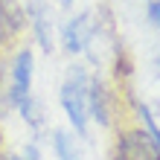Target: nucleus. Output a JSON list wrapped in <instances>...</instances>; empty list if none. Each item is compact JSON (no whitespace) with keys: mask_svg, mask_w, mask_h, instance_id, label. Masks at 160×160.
Instances as JSON below:
<instances>
[{"mask_svg":"<svg viewBox=\"0 0 160 160\" xmlns=\"http://www.w3.org/2000/svg\"><path fill=\"white\" fill-rule=\"evenodd\" d=\"M88 76L82 73V67H73L70 79L64 82L61 88V105H64V114L73 122V128L84 137L88 134Z\"/></svg>","mask_w":160,"mask_h":160,"instance_id":"1","label":"nucleus"},{"mask_svg":"<svg viewBox=\"0 0 160 160\" xmlns=\"http://www.w3.org/2000/svg\"><path fill=\"white\" fill-rule=\"evenodd\" d=\"M114 160H160V140L143 128H131L119 134Z\"/></svg>","mask_w":160,"mask_h":160,"instance_id":"2","label":"nucleus"},{"mask_svg":"<svg viewBox=\"0 0 160 160\" xmlns=\"http://www.w3.org/2000/svg\"><path fill=\"white\" fill-rule=\"evenodd\" d=\"M29 88H32V52L29 50H21L18 58H15V67H12V102L21 108V114L26 119H35Z\"/></svg>","mask_w":160,"mask_h":160,"instance_id":"3","label":"nucleus"},{"mask_svg":"<svg viewBox=\"0 0 160 160\" xmlns=\"http://www.w3.org/2000/svg\"><path fill=\"white\" fill-rule=\"evenodd\" d=\"M93 15L90 12H82L79 18H73V21L64 26V47H67L70 52H79L88 47L90 35H93Z\"/></svg>","mask_w":160,"mask_h":160,"instance_id":"4","label":"nucleus"},{"mask_svg":"<svg viewBox=\"0 0 160 160\" xmlns=\"http://www.w3.org/2000/svg\"><path fill=\"white\" fill-rule=\"evenodd\" d=\"M21 23H23V15L18 9V3L15 0H0V44L15 38Z\"/></svg>","mask_w":160,"mask_h":160,"instance_id":"5","label":"nucleus"},{"mask_svg":"<svg viewBox=\"0 0 160 160\" xmlns=\"http://www.w3.org/2000/svg\"><path fill=\"white\" fill-rule=\"evenodd\" d=\"M29 15L35 21V32H38V38L44 44V50H50L52 47V32H50V12L41 6V0H32L29 3Z\"/></svg>","mask_w":160,"mask_h":160,"instance_id":"6","label":"nucleus"},{"mask_svg":"<svg viewBox=\"0 0 160 160\" xmlns=\"http://www.w3.org/2000/svg\"><path fill=\"white\" fill-rule=\"evenodd\" d=\"M52 146H55V157H58V160H82L79 146L73 143V137L67 134V131H55Z\"/></svg>","mask_w":160,"mask_h":160,"instance_id":"7","label":"nucleus"},{"mask_svg":"<svg viewBox=\"0 0 160 160\" xmlns=\"http://www.w3.org/2000/svg\"><path fill=\"white\" fill-rule=\"evenodd\" d=\"M88 102H90V108H93V114H96V119L105 125V122H108V102H105V90H102V84H99V82H93V84H90V90H88Z\"/></svg>","mask_w":160,"mask_h":160,"instance_id":"8","label":"nucleus"},{"mask_svg":"<svg viewBox=\"0 0 160 160\" xmlns=\"http://www.w3.org/2000/svg\"><path fill=\"white\" fill-rule=\"evenodd\" d=\"M148 21L154 26H160V0H152V3H148Z\"/></svg>","mask_w":160,"mask_h":160,"instance_id":"9","label":"nucleus"},{"mask_svg":"<svg viewBox=\"0 0 160 160\" xmlns=\"http://www.w3.org/2000/svg\"><path fill=\"white\" fill-rule=\"evenodd\" d=\"M23 160H41V152H38V146H35V143H29V146H26Z\"/></svg>","mask_w":160,"mask_h":160,"instance_id":"10","label":"nucleus"}]
</instances>
